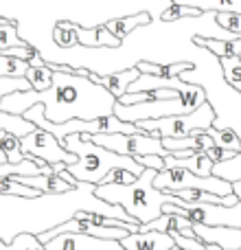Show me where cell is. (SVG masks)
I'll list each match as a JSON object with an SVG mask.
<instances>
[{"instance_id": "1", "label": "cell", "mask_w": 241, "mask_h": 250, "mask_svg": "<svg viewBox=\"0 0 241 250\" xmlns=\"http://www.w3.org/2000/svg\"><path fill=\"white\" fill-rule=\"evenodd\" d=\"M53 173V167L40 158H24L20 165H0L2 176H42ZM95 185L79 182L68 193H46L38 198L0 193V242L11 244L18 235H42L73 220L77 213H99L105 217L136 224L117 204L103 202L95 195ZM141 226V224H138Z\"/></svg>"}, {"instance_id": "2", "label": "cell", "mask_w": 241, "mask_h": 250, "mask_svg": "<svg viewBox=\"0 0 241 250\" xmlns=\"http://www.w3.org/2000/svg\"><path fill=\"white\" fill-rule=\"evenodd\" d=\"M44 105V117L51 123H66L73 119L95 121V119L112 117L117 97H112L103 86L95 83L90 77L75 75L70 70H53V86L44 92L24 90L2 97L0 110L7 114H22L33 105Z\"/></svg>"}, {"instance_id": "3", "label": "cell", "mask_w": 241, "mask_h": 250, "mask_svg": "<svg viewBox=\"0 0 241 250\" xmlns=\"http://www.w3.org/2000/svg\"><path fill=\"white\" fill-rule=\"evenodd\" d=\"M156 173V169H145L129 185H99L95 195L103 202L120 207L136 224H149L162 215L164 204L173 202V193H164L154 187Z\"/></svg>"}, {"instance_id": "4", "label": "cell", "mask_w": 241, "mask_h": 250, "mask_svg": "<svg viewBox=\"0 0 241 250\" xmlns=\"http://www.w3.org/2000/svg\"><path fill=\"white\" fill-rule=\"evenodd\" d=\"M61 145L70 154L77 156L75 165H66V171L77 182H88V185L99 187L112 169H125V171H132L134 176H141L145 171V167H141L129 156L114 154V151L92 143L88 134H70L61 141Z\"/></svg>"}, {"instance_id": "5", "label": "cell", "mask_w": 241, "mask_h": 250, "mask_svg": "<svg viewBox=\"0 0 241 250\" xmlns=\"http://www.w3.org/2000/svg\"><path fill=\"white\" fill-rule=\"evenodd\" d=\"M208 101V92L198 83H189L186 90L180 92L178 99H162V101H145V104H132V105H120L117 101L114 105V117L125 123L138 121H154V119L162 117H176V114H189L198 110L202 104Z\"/></svg>"}, {"instance_id": "6", "label": "cell", "mask_w": 241, "mask_h": 250, "mask_svg": "<svg viewBox=\"0 0 241 250\" xmlns=\"http://www.w3.org/2000/svg\"><path fill=\"white\" fill-rule=\"evenodd\" d=\"M213 121H215V108L211 101H206L189 114L162 117L154 119V121H138L136 127L158 138H184L193 132H200V129L213 127Z\"/></svg>"}, {"instance_id": "7", "label": "cell", "mask_w": 241, "mask_h": 250, "mask_svg": "<svg viewBox=\"0 0 241 250\" xmlns=\"http://www.w3.org/2000/svg\"><path fill=\"white\" fill-rule=\"evenodd\" d=\"M162 213L171 215H182L191 220L193 224L202 226H230V229H241V202L235 207H224V204H195L186 202L173 195L171 204H164Z\"/></svg>"}, {"instance_id": "8", "label": "cell", "mask_w": 241, "mask_h": 250, "mask_svg": "<svg viewBox=\"0 0 241 250\" xmlns=\"http://www.w3.org/2000/svg\"><path fill=\"white\" fill-rule=\"evenodd\" d=\"M154 187L164 193H178V191H189V189H198V191H208L213 195H220V198H226V195H233V185L217 176H195L189 169L182 167H164L162 171L156 173L154 178Z\"/></svg>"}, {"instance_id": "9", "label": "cell", "mask_w": 241, "mask_h": 250, "mask_svg": "<svg viewBox=\"0 0 241 250\" xmlns=\"http://www.w3.org/2000/svg\"><path fill=\"white\" fill-rule=\"evenodd\" d=\"M92 143L105 147V149L114 151L120 156H129V158H138V156H160L167 158L169 151L162 147V138L151 136L147 132L136 134H88Z\"/></svg>"}, {"instance_id": "10", "label": "cell", "mask_w": 241, "mask_h": 250, "mask_svg": "<svg viewBox=\"0 0 241 250\" xmlns=\"http://www.w3.org/2000/svg\"><path fill=\"white\" fill-rule=\"evenodd\" d=\"M20 147L24 158H40L46 165H57V163H66V165H75L77 156L70 154L53 134H48L46 129L35 127L31 134L20 138Z\"/></svg>"}, {"instance_id": "11", "label": "cell", "mask_w": 241, "mask_h": 250, "mask_svg": "<svg viewBox=\"0 0 241 250\" xmlns=\"http://www.w3.org/2000/svg\"><path fill=\"white\" fill-rule=\"evenodd\" d=\"M24 90H31V83L26 82V77H0V101H2V97L11 95V92H24ZM0 129H4V132H11L16 134L18 138L26 136V134H31L35 129V125L31 121H26L24 117H18V114H7L0 110Z\"/></svg>"}, {"instance_id": "12", "label": "cell", "mask_w": 241, "mask_h": 250, "mask_svg": "<svg viewBox=\"0 0 241 250\" xmlns=\"http://www.w3.org/2000/svg\"><path fill=\"white\" fill-rule=\"evenodd\" d=\"M44 246L46 250H125L119 239H101L83 233H61Z\"/></svg>"}, {"instance_id": "13", "label": "cell", "mask_w": 241, "mask_h": 250, "mask_svg": "<svg viewBox=\"0 0 241 250\" xmlns=\"http://www.w3.org/2000/svg\"><path fill=\"white\" fill-rule=\"evenodd\" d=\"M193 237L200 239L204 246H220L224 250L241 248V229H230V226L193 224Z\"/></svg>"}, {"instance_id": "14", "label": "cell", "mask_w": 241, "mask_h": 250, "mask_svg": "<svg viewBox=\"0 0 241 250\" xmlns=\"http://www.w3.org/2000/svg\"><path fill=\"white\" fill-rule=\"evenodd\" d=\"M88 77H90L95 83L103 86L105 90H108L112 97H117V101H119L120 97L127 92V88L141 77V70H138L136 66H134V68H125V70H120V73H108V75H99V73H92L90 70Z\"/></svg>"}, {"instance_id": "15", "label": "cell", "mask_w": 241, "mask_h": 250, "mask_svg": "<svg viewBox=\"0 0 241 250\" xmlns=\"http://www.w3.org/2000/svg\"><path fill=\"white\" fill-rule=\"evenodd\" d=\"M120 246L125 250H171L176 248L173 239L167 233H158V230H149V233H134L120 239Z\"/></svg>"}, {"instance_id": "16", "label": "cell", "mask_w": 241, "mask_h": 250, "mask_svg": "<svg viewBox=\"0 0 241 250\" xmlns=\"http://www.w3.org/2000/svg\"><path fill=\"white\" fill-rule=\"evenodd\" d=\"M16 180L20 182V185H26V187H31V189L40 191L42 195H46V193H68L70 189H75L73 185H68V182H66L64 178L57 176L55 171L42 173V176H16Z\"/></svg>"}, {"instance_id": "17", "label": "cell", "mask_w": 241, "mask_h": 250, "mask_svg": "<svg viewBox=\"0 0 241 250\" xmlns=\"http://www.w3.org/2000/svg\"><path fill=\"white\" fill-rule=\"evenodd\" d=\"M162 147L173 154V151H182V149H191V151H208L211 147H215V141L208 136L206 129H200V132H193L184 138H162Z\"/></svg>"}, {"instance_id": "18", "label": "cell", "mask_w": 241, "mask_h": 250, "mask_svg": "<svg viewBox=\"0 0 241 250\" xmlns=\"http://www.w3.org/2000/svg\"><path fill=\"white\" fill-rule=\"evenodd\" d=\"M193 44H198L204 51H211L217 60H224V57H239L241 55V38L235 40H217V38H204V35L195 33Z\"/></svg>"}, {"instance_id": "19", "label": "cell", "mask_w": 241, "mask_h": 250, "mask_svg": "<svg viewBox=\"0 0 241 250\" xmlns=\"http://www.w3.org/2000/svg\"><path fill=\"white\" fill-rule=\"evenodd\" d=\"M77 40L81 46L86 48H119L120 46V40H117L105 24L101 26H92V29H83V26L77 24Z\"/></svg>"}, {"instance_id": "20", "label": "cell", "mask_w": 241, "mask_h": 250, "mask_svg": "<svg viewBox=\"0 0 241 250\" xmlns=\"http://www.w3.org/2000/svg\"><path fill=\"white\" fill-rule=\"evenodd\" d=\"M149 22H151L149 13L141 11V13H134V16H125V18H114V20H108V22H105V29H108L117 40L123 42L129 33H134V29H138V26H147Z\"/></svg>"}, {"instance_id": "21", "label": "cell", "mask_w": 241, "mask_h": 250, "mask_svg": "<svg viewBox=\"0 0 241 250\" xmlns=\"http://www.w3.org/2000/svg\"><path fill=\"white\" fill-rule=\"evenodd\" d=\"M173 4H186L208 13H241V0H171Z\"/></svg>"}, {"instance_id": "22", "label": "cell", "mask_w": 241, "mask_h": 250, "mask_svg": "<svg viewBox=\"0 0 241 250\" xmlns=\"http://www.w3.org/2000/svg\"><path fill=\"white\" fill-rule=\"evenodd\" d=\"M136 68L145 75H156V77H180L186 70H193L191 62H176V64H151V62L141 60L136 64Z\"/></svg>"}, {"instance_id": "23", "label": "cell", "mask_w": 241, "mask_h": 250, "mask_svg": "<svg viewBox=\"0 0 241 250\" xmlns=\"http://www.w3.org/2000/svg\"><path fill=\"white\" fill-rule=\"evenodd\" d=\"M26 82L31 83V90L35 92H44L53 86V68L51 64L44 66H29L26 70Z\"/></svg>"}, {"instance_id": "24", "label": "cell", "mask_w": 241, "mask_h": 250, "mask_svg": "<svg viewBox=\"0 0 241 250\" xmlns=\"http://www.w3.org/2000/svg\"><path fill=\"white\" fill-rule=\"evenodd\" d=\"M24 46H29V44L18 38L16 20L2 18V20H0V53L7 51V48H24Z\"/></svg>"}, {"instance_id": "25", "label": "cell", "mask_w": 241, "mask_h": 250, "mask_svg": "<svg viewBox=\"0 0 241 250\" xmlns=\"http://www.w3.org/2000/svg\"><path fill=\"white\" fill-rule=\"evenodd\" d=\"M206 132H208V136L215 141L217 147L228 149V151H235V154H239V151H241V138H239V134L235 132L233 127H221V129L208 127Z\"/></svg>"}, {"instance_id": "26", "label": "cell", "mask_w": 241, "mask_h": 250, "mask_svg": "<svg viewBox=\"0 0 241 250\" xmlns=\"http://www.w3.org/2000/svg\"><path fill=\"white\" fill-rule=\"evenodd\" d=\"M53 42L57 44L60 48H73L79 44L77 40V24L68 20H61L55 24L53 29Z\"/></svg>"}, {"instance_id": "27", "label": "cell", "mask_w": 241, "mask_h": 250, "mask_svg": "<svg viewBox=\"0 0 241 250\" xmlns=\"http://www.w3.org/2000/svg\"><path fill=\"white\" fill-rule=\"evenodd\" d=\"M0 151L7 156V163H11V165H20L24 160L20 138L11 132H4V129H0Z\"/></svg>"}, {"instance_id": "28", "label": "cell", "mask_w": 241, "mask_h": 250, "mask_svg": "<svg viewBox=\"0 0 241 250\" xmlns=\"http://www.w3.org/2000/svg\"><path fill=\"white\" fill-rule=\"evenodd\" d=\"M213 176L221 178V180L230 182V185L241 182V151L235 154L230 160H226V163L213 165Z\"/></svg>"}, {"instance_id": "29", "label": "cell", "mask_w": 241, "mask_h": 250, "mask_svg": "<svg viewBox=\"0 0 241 250\" xmlns=\"http://www.w3.org/2000/svg\"><path fill=\"white\" fill-rule=\"evenodd\" d=\"M220 68L224 73V79L235 92L241 95V60L239 57H224L220 60Z\"/></svg>"}, {"instance_id": "30", "label": "cell", "mask_w": 241, "mask_h": 250, "mask_svg": "<svg viewBox=\"0 0 241 250\" xmlns=\"http://www.w3.org/2000/svg\"><path fill=\"white\" fill-rule=\"evenodd\" d=\"M29 70V62L20 60V57H11V55H2L0 53V77H26Z\"/></svg>"}, {"instance_id": "31", "label": "cell", "mask_w": 241, "mask_h": 250, "mask_svg": "<svg viewBox=\"0 0 241 250\" xmlns=\"http://www.w3.org/2000/svg\"><path fill=\"white\" fill-rule=\"evenodd\" d=\"M0 250H46L44 244H40V239L35 235H18L11 244H2L0 242Z\"/></svg>"}, {"instance_id": "32", "label": "cell", "mask_w": 241, "mask_h": 250, "mask_svg": "<svg viewBox=\"0 0 241 250\" xmlns=\"http://www.w3.org/2000/svg\"><path fill=\"white\" fill-rule=\"evenodd\" d=\"M204 16V11H200V9L195 7H186V4H173L169 9H164L162 11V22H171V20H180V18H200Z\"/></svg>"}, {"instance_id": "33", "label": "cell", "mask_w": 241, "mask_h": 250, "mask_svg": "<svg viewBox=\"0 0 241 250\" xmlns=\"http://www.w3.org/2000/svg\"><path fill=\"white\" fill-rule=\"evenodd\" d=\"M215 22L226 33L241 38V13H215Z\"/></svg>"}, {"instance_id": "34", "label": "cell", "mask_w": 241, "mask_h": 250, "mask_svg": "<svg viewBox=\"0 0 241 250\" xmlns=\"http://www.w3.org/2000/svg\"><path fill=\"white\" fill-rule=\"evenodd\" d=\"M136 178L138 176H134L132 171H125V169H112V171L103 178L101 185H129V182H134Z\"/></svg>"}, {"instance_id": "35", "label": "cell", "mask_w": 241, "mask_h": 250, "mask_svg": "<svg viewBox=\"0 0 241 250\" xmlns=\"http://www.w3.org/2000/svg\"><path fill=\"white\" fill-rule=\"evenodd\" d=\"M134 160L145 169H156V171H162L164 169V158H160V156H138Z\"/></svg>"}, {"instance_id": "36", "label": "cell", "mask_w": 241, "mask_h": 250, "mask_svg": "<svg viewBox=\"0 0 241 250\" xmlns=\"http://www.w3.org/2000/svg\"><path fill=\"white\" fill-rule=\"evenodd\" d=\"M204 154L208 156V158L213 160V165H220V163H226V160H230L235 156V151H228V149H221V147H211L208 151H204Z\"/></svg>"}, {"instance_id": "37", "label": "cell", "mask_w": 241, "mask_h": 250, "mask_svg": "<svg viewBox=\"0 0 241 250\" xmlns=\"http://www.w3.org/2000/svg\"><path fill=\"white\" fill-rule=\"evenodd\" d=\"M26 62H29V66H44V64H46V62L42 60V55H40L38 51H35L33 55H31V57H29V60H26Z\"/></svg>"}, {"instance_id": "38", "label": "cell", "mask_w": 241, "mask_h": 250, "mask_svg": "<svg viewBox=\"0 0 241 250\" xmlns=\"http://www.w3.org/2000/svg\"><path fill=\"white\" fill-rule=\"evenodd\" d=\"M233 191H235V195H237L239 202H241V182H235V185H233Z\"/></svg>"}, {"instance_id": "39", "label": "cell", "mask_w": 241, "mask_h": 250, "mask_svg": "<svg viewBox=\"0 0 241 250\" xmlns=\"http://www.w3.org/2000/svg\"><path fill=\"white\" fill-rule=\"evenodd\" d=\"M0 165H7V156H4L2 151H0Z\"/></svg>"}, {"instance_id": "40", "label": "cell", "mask_w": 241, "mask_h": 250, "mask_svg": "<svg viewBox=\"0 0 241 250\" xmlns=\"http://www.w3.org/2000/svg\"><path fill=\"white\" fill-rule=\"evenodd\" d=\"M204 250H224V248H220V246H206ZM237 250H241V248H237Z\"/></svg>"}, {"instance_id": "41", "label": "cell", "mask_w": 241, "mask_h": 250, "mask_svg": "<svg viewBox=\"0 0 241 250\" xmlns=\"http://www.w3.org/2000/svg\"><path fill=\"white\" fill-rule=\"evenodd\" d=\"M239 60H241V55H239Z\"/></svg>"}, {"instance_id": "42", "label": "cell", "mask_w": 241, "mask_h": 250, "mask_svg": "<svg viewBox=\"0 0 241 250\" xmlns=\"http://www.w3.org/2000/svg\"><path fill=\"white\" fill-rule=\"evenodd\" d=\"M0 20H2V18H0Z\"/></svg>"}]
</instances>
